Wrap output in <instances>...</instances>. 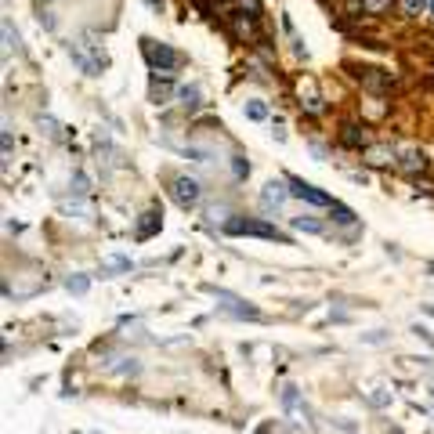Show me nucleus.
I'll return each mask as SVG.
<instances>
[{
  "instance_id": "obj_1",
  "label": "nucleus",
  "mask_w": 434,
  "mask_h": 434,
  "mask_svg": "<svg viewBox=\"0 0 434 434\" xmlns=\"http://www.w3.org/2000/svg\"><path fill=\"white\" fill-rule=\"evenodd\" d=\"M225 232H228V235L275 239V242H283V246H290V235H286V232H279V228L268 225V221H257V217H228V221H225Z\"/></svg>"
},
{
  "instance_id": "obj_2",
  "label": "nucleus",
  "mask_w": 434,
  "mask_h": 434,
  "mask_svg": "<svg viewBox=\"0 0 434 434\" xmlns=\"http://www.w3.org/2000/svg\"><path fill=\"white\" fill-rule=\"evenodd\" d=\"M142 44H145V58H149L152 73L170 76L174 69L185 66V55H181V51H174L170 44H156V40H142Z\"/></svg>"
},
{
  "instance_id": "obj_3",
  "label": "nucleus",
  "mask_w": 434,
  "mask_h": 434,
  "mask_svg": "<svg viewBox=\"0 0 434 434\" xmlns=\"http://www.w3.org/2000/svg\"><path fill=\"white\" fill-rule=\"evenodd\" d=\"M199 196H203V185L196 181V177H188V174H174L170 177V199L181 210H192L199 203Z\"/></svg>"
},
{
  "instance_id": "obj_4",
  "label": "nucleus",
  "mask_w": 434,
  "mask_h": 434,
  "mask_svg": "<svg viewBox=\"0 0 434 434\" xmlns=\"http://www.w3.org/2000/svg\"><path fill=\"white\" fill-rule=\"evenodd\" d=\"M69 55H73V62H76V66H80L87 76H98L101 69H105V51H87L84 40L69 44Z\"/></svg>"
},
{
  "instance_id": "obj_5",
  "label": "nucleus",
  "mask_w": 434,
  "mask_h": 434,
  "mask_svg": "<svg viewBox=\"0 0 434 434\" xmlns=\"http://www.w3.org/2000/svg\"><path fill=\"white\" fill-rule=\"evenodd\" d=\"M286 185H290V192H293V196L304 199V203H311V207H333V203H337L329 192L315 188L311 181H301V177H286Z\"/></svg>"
},
{
  "instance_id": "obj_6",
  "label": "nucleus",
  "mask_w": 434,
  "mask_h": 434,
  "mask_svg": "<svg viewBox=\"0 0 434 434\" xmlns=\"http://www.w3.org/2000/svg\"><path fill=\"white\" fill-rule=\"evenodd\" d=\"M362 159L369 163V167H391V163H398V156H394L391 145H366Z\"/></svg>"
},
{
  "instance_id": "obj_7",
  "label": "nucleus",
  "mask_w": 434,
  "mask_h": 434,
  "mask_svg": "<svg viewBox=\"0 0 434 434\" xmlns=\"http://www.w3.org/2000/svg\"><path fill=\"white\" fill-rule=\"evenodd\" d=\"M290 196H293V192H290L283 181H268V185H264V192H261V203H264L268 210H279Z\"/></svg>"
},
{
  "instance_id": "obj_8",
  "label": "nucleus",
  "mask_w": 434,
  "mask_h": 434,
  "mask_svg": "<svg viewBox=\"0 0 434 434\" xmlns=\"http://www.w3.org/2000/svg\"><path fill=\"white\" fill-rule=\"evenodd\" d=\"M340 145H348V149H366L369 142H366V131L359 123H344L340 127Z\"/></svg>"
},
{
  "instance_id": "obj_9",
  "label": "nucleus",
  "mask_w": 434,
  "mask_h": 434,
  "mask_svg": "<svg viewBox=\"0 0 434 434\" xmlns=\"http://www.w3.org/2000/svg\"><path fill=\"white\" fill-rule=\"evenodd\" d=\"M366 87H369V91H391V87H394V76L384 73V69H369V73H366Z\"/></svg>"
},
{
  "instance_id": "obj_10",
  "label": "nucleus",
  "mask_w": 434,
  "mask_h": 434,
  "mask_svg": "<svg viewBox=\"0 0 434 434\" xmlns=\"http://www.w3.org/2000/svg\"><path fill=\"white\" fill-rule=\"evenodd\" d=\"M398 170H405V174H416V170H427V159H424V152H405V156L398 159Z\"/></svg>"
},
{
  "instance_id": "obj_11",
  "label": "nucleus",
  "mask_w": 434,
  "mask_h": 434,
  "mask_svg": "<svg viewBox=\"0 0 434 434\" xmlns=\"http://www.w3.org/2000/svg\"><path fill=\"white\" fill-rule=\"evenodd\" d=\"M394 8H398V15H402V18H420L431 4H427V0H398Z\"/></svg>"
},
{
  "instance_id": "obj_12",
  "label": "nucleus",
  "mask_w": 434,
  "mask_h": 434,
  "mask_svg": "<svg viewBox=\"0 0 434 434\" xmlns=\"http://www.w3.org/2000/svg\"><path fill=\"white\" fill-rule=\"evenodd\" d=\"M242 112H246V120H253V123L268 120V105H264V101H257V98H250L246 105H242Z\"/></svg>"
},
{
  "instance_id": "obj_13",
  "label": "nucleus",
  "mask_w": 434,
  "mask_h": 434,
  "mask_svg": "<svg viewBox=\"0 0 434 434\" xmlns=\"http://www.w3.org/2000/svg\"><path fill=\"white\" fill-rule=\"evenodd\" d=\"M152 101H156V105H163V101H167L170 98V76H163V84L156 80V76H152Z\"/></svg>"
},
{
  "instance_id": "obj_14",
  "label": "nucleus",
  "mask_w": 434,
  "mask_h": 434,
  "mask_svg": "<svg viewBox=\"0 0 434 434\" xmlns=\"http://www.w3.org/2000/svg\"><path fill=\"white\" fill-rule=\"evenodd\" d=\"M391 4H398V0H362V15H384L391 11Z\"/></svg>"
},
{
  "instance_id": "obj_15",
  "label": "nucleus",
  "mask_w": 434,
  "mask_h": 434,
  "mask_svg": "<svg viewBox=\"0 0 434 434\" xmlns=\"http://www.w3.org/2000/svg\"><path fill=\"white\" fill-rule=\"evenodd\" d=\"M177 98L185 109H199V87H177Z\"/></svg>"
},
{
  "instance_id": "obj_16",
  "label": "nucleus",
  "mask_w": 434,
  "mask_h": 434,
  "mask_svg": "<svg viewBox=\"0 0 434 434\" xmlns=\"http://www.w3.org/2000/svg\"><path fill=\"white\" fill-rule=\"evenodd\" d=\"M293 228H297V232L318 235V232H322V221H315V217H293Z\"/></svg>"
},
{
  "instance_id": "obj_17",
  "label": "nucleus",
  "mask_w": 434,
  "mask_h": 434,
  "mask_svg": "<svg viewBox=\"0 0 434 434\" xmlns=\"http://www.w3.org/2000/svg\"><path fill=\"white\" fill-rule=\"evenodd\" d=\"M156 228H159V214H156V210H149V214H145V221H142V228H138V239H149L152 232H156Z\"/></svg>"
},
{
  "instance_id": "obj_18",
  "label": "nucleus",
  "mask_w": 434,
  "mask_h": 434,
  "mask_svg": "<svg viewBox=\"0 0 434 434\" xmlns=\"http://www.w3.org/2000/svg\"><path fill=\"white\" fill-rule=\"evenodd\" d=\"M232 174H235V181L250 177V163H246V156H232Z\"/></svg>"
},
{
  "instance_id": "obj_19",
  "label": "nucleus",
  "mask_w": 434,
  "mask_h": 434,
  "mask_svg": "<svg viewBox=\"0 0 434 434\" xmlns=\"http://www.w3.org/2000/svg\"><path fill=\"white\" fill-rule=\"evenodd\" d=\"M329 210L337 214V221H340V225H351V221H355V214H351L348 207H340V203H333V207H329Z\"/></svg>"
},
{
  "instance_id": "obj_20",
  "label": "nucleus",
  "mask_w": 434,
  "mask_h": 434,
  "mask_svg": "<svg viewBox=\"0 0 434 434\" xmlns=\"http://www.w3.org/2000/svg\"><path fill=\"white\" fill-rule=\"evenodd\" d=\"M69 290H76V293H84V290H87V279H69Z\"/></svg>"
},
{
  "instance_id": "obj_21",
  "label": "nucleus",
  "mask_w": 434,
  "mask_h": 434,
  "mask_svg": "<svg viewBox=\"0 0 434 434\" xmlns=\"http://www.w3.org/2000/svg\"><path fill=\"white\" fill-rule=\"evenodd\" d=\"M431 18H434V0H431Z\"/></svg>"
}]
</instances>
